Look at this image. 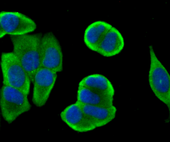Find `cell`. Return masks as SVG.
<instances>
[{
    "label": "cell",
    "instance_id": "obj_2",
    "mask_svg": "<svg viewBox=\"0 0 170 142\" xmlns=\"http://www.w3.org/2000/svg\"><path fill=\"white\" fill-rule=\"evenodd\" d=\"M28 95L15 87L3 85L0 92V106L2 116L8 123L14 122L20 115L29 111L31 106Z\"/></svg>",
    "mask_w": 170,
    "mask_h": 142
},
{
    "label": "cell",
    "instance_id": "obj_8",
    "mask_svg": "<svg viewBox=\"0 0 170 142\" xmlns=\"http://www.w3.org/2000/svg\"><path fill=\"white\" fill-rule=\"evenodd\" d=\"M60 116L62 120L75 132H85L96 129L76 101L65 108Z\"/></svg>",
    "mask_w": 170,
    "mask_h": 142
},
{
    "label": "cell",
    "instance_id": "obj_4",
    "mask_svg": "<svg viewBox=\"0 0 170 142\" xmlns=\"http://www.w3.org/2000/svg\"><path fill=\"white\" fill-rule=\"evenodd\" d=\"M150 64L148 80L155 95L170 110V77L167 69L157 58L152 45L149 47Z\"/></svg>",
    "mask_w": 170,
    "mask_h": 142
},
{
    "label": "cell",
    "instance_id": "obj_7",
    "mask_svg": "<svg viewBox=\"0 0 170 142\" xmlns=\"http://www.w3.org/2000/svg\"><path fill=\"white\" fill-rule=\"evenodd\" d=\"M57 73L40 67L34 75L32 100L36 107H42L47 102L57 78Z\"/></svg>",
    "mask_w": 170,
    "mask_h": 142
},
{
    "label": "cell",
    "instance_id": "obj_5",
    "mask_svg": "<svg viewBox=\"0 0 170 142\" xmlns=\"http://www.w3.org/2000/svg\"><path fill=\"white\" fill-rule=\"evenodd\" d=\"M40 56L41 67L57 73L63 69V55L60 44L51 32L42 35L41 41Z\"/></svg>",
    "mask_w": 170,
    "mask_h": 142
},
{
    "label": "cell",
    "instance_id": "obj_13",
    "mask_svg": "<svg viewBox=\"0 0 170 142\" xmlns=\"http://www.w3.org/2000/svg\"><path fill=\"white\" fill-rule=\"evenodd\" d=\"M78 86L112 96L115 95V89L112 83L107 77L100 74H92L85 76L80 81Z\"/></svg>",
    "mask_w": 170,
    "mask_h": 142
},
{
    "label": "cell",
    "instance_id": "obj_12",
    "mask_svg": "<svg viewBox=\"0 0 170 142\" xmlns=\"http://www.w3.org/2000/svg\"><path fill=\"white\" fill-rule=\"evenodd\" d=\"M114 96L89 89L78 86L76 102L85 105L110 106L113 105Z\"/></svg>",
    "mask_w": 170,
    "mask_h": 142
},
{
    "label": "cell",
    "instance_id": "obj_9",
    "mask_svg": "<svg viewBox=\"0 0 170 142\" xmlns=\"http://www.w3.org/2000/svg\"><path fill=\"white\" fill-rule=\"evenodd\" d=\"M124 45L122 34L117 28L112 26L102 38L96 52L104 57H112L120 53Z\"/></svg>",
    "mask_w": 170,
    "mask_h": 142
},
{
    "label": "cell",
    "instance_id": "obj_6",
    "mask_svg": "<svg viewBox=\"0 0 170 142\" xmlns=\"http://www.w3.org/2000/svg\"><path fill=\"white\" fill-rule=\"evenodd\" d=\"M35 22L23 13L17 11H3L0 13V38L7 34L20 35L34 31Z\"/></svg>",
    "mask_w": 170,
    "mask_h": 142
},
{
    "label": "cell",
    "instance_id": "obj_3",
    "mask_svg": "<svg viewBox=\"0 0 170 142\" xmlns=\"http://www.w3.org/2000/svg\"><path fill=\"white\" fill-rule=\"evenodd\" d=\"M0 65L3 85L18 89L28 95L31 81L13 52L1 53Z\"/></svg>",
    "mask_w": 170,
    "mask_h": 142
},
{
    "label": "cell",
    "instance_id": "obj_10",
    "mask_svg": "<svg viewBox=\"0 0 170 142\" xmlns=\"http://www.w3.org/2000/svg\"><path fill=\"white\" fill-rule=\"evenodd\" d=\"M80 104L84 112L96 128L106 125L116 117L117 109L114 105L102 106Z\"/></svg>",
    "mask_w": 170,
    "mask_h": 142
},
{
    "label": "cell",
    "instance_id": "obj_11",
    "mask_svg": "<svg viewBox=\"0 0 170 142\" xmlns=\"http://www.w3.org/2000/svg\"><path fill=\"white\" fill-rule=\"evenodd\" d=\"M112 26L109 23L100 20L89 24L84 33L83 40L85 45L90 50L96 52L102 38Z\"/></svg>",
    "mask_w": 170,
    "mask_h": 142
},
{
    "label": "cell",
    "instance_id": "obj_1",
    "mask_svg": "<svg viewBox=\"0 0 170 142\" xmlns=\"http://www.w3.org/2000/svg\"><path fill=\"white\" fill-rule=\"evenodd\" d=\"M41 33L10 35L15 55L32 82L35 73L41 67Z\"/></svg>",
    "mask_w": 170,
    "mask_h": 142
}]
</instances>
